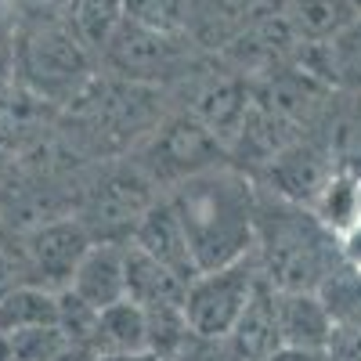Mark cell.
<instances>
[{
    "mask_svg": "<svg viewBox=\"0 0 361 361\" xmlns=\"http://www.w3.org/2000/svg\"><path fill=\"white\" fill-rule=\"evenodd\" d=\"M177 361H243V357L231 350L228 340H202V336L192 333L185 340V347H180Z\"/></svg>",
    "mask_w": 361,
    "mask_h": 361,
    "instance_id": "83f0119b",
    "label": "cell"
},
{
    "mask_svg": "<svg viewBox=\"0 0 361 361\" xmlns=\"http://www.w3.org/2000/svg\"><path fill=\"white\" fill-rule=\"evenodd\" d=\"M163 192L130 156L105 159V166L94 173V180L83 188L76 217L94 235V243H127L137 221L152 209V202Z\"/></svg>",
    "mask_w": 361,
    "mask_h": 361,
    "instance_id": "8992f818",
    "label": "cell"
},
{
    "mask_svg": "<svg viewBox=\"0 0 361 361\" xmlns=\"http://www.w3.org/2000/svg\"><path fill=\"white\" fill-rule=\"evenodd\" d=\"M279 329L282 347L289 350H325L329 333H333V314H329L322 293L279 289Z\"/></svg>",
    "mask_w": 361,
    "mask_h": 361,
    "instance_id": "ac0fdd59",
    "label": "cell"
},
{
    "mask_svg": "<svg viewBox=\"0 0 361 361\" xmlns=\"http://www.w3.org/2000/svg\"><path fill=\"white\" fill-rule=\"evenodd\" d=\"M267 361H329L322 350H289V347H282L275 357H267Z\"/></svg>",
    "mask_w": 361,
    "mask_h": 361,
    "instance_id": "4dcf8cb0",
    "label": "cell"
},
{
    "mask_svg": "<svg viewBox=\"0 0 361 361\" xmlns=\"http://www.w3.org/2000/svg\"><path fill=\"white\" fill-rule=\"evenodd\" d=\"M163 102L166 90L159 87H145L102 73L87 94L73 109H66V116H73L83 141L98 156L123 159L170 116Z\"/></svg>",
    "mask_w": 361,
    "mask_h": 361,
    "instance_id": "277c9868",
    "label": "cell"
},
{
    "mask_svg": "<svg viewBox=\"0 0 361 361\" xmlns=\"http://www.w3.org/2000/svg\"><path fill=\"white\" fill-rule=\"evenodd\" d=\"M329 361H361V325H343L333 322V333L322 350Z\"/></svg>",
    "mask_w": 361,
    "mask_h": 361,
    "instance_id": "4316f807",
    "label": "cell"
},
{
    "mask_svg": "<svg viewBox=\"0 0 361 361\" xmlns=\"http://www.w3.org/2000/svg\"><path fill=\"white\" fill-rule=\"evenodd\" d=\"M22 243H25L33 282L62 293V289H69L87 250L94 246V235L83 228V221L76 214H62V217H47L33 228H25Z\"/></svg>",
    "mask_w": 361,
    "mask_h": 361,
    "instance_id": "30bf717a",
    "label": "cell"
},
{
    "mask_svg": "<svg viewBox=\"0 0 361 361\" xmlns=\"http://www.w3.org/2000/svg\"><path fill=\"white\" fill-rule=\"evenodd\" d=\"M123 18H127L123 0H73L66 15V22L76 29V37L94 54H102V47L109 44V37L119 29Z\"/></svg>",
    "mask_w": 361,
    "mask_h": 361,
    "instance_id": "7402d4cb",
    "label": "cell"
},
{
    "mask_svg": "<svg viewBox=\"0 0 361 361\" xmlns=\"http://www.w3.org/2000/svg\"><path fill=\"white\" fill-rule=\"evenodd\" d=\"M25 282H33V271H29L22 231L0 224V300H4L8 293H15L18 286H25Z\"/></svg>",
    "mask_w": 361,
    "mask_h": 361,
    "instance_id": "d4e9b609",
    "label": "cell"
},
{
    "mask_svg": "<svg viewBox=\"0 0 361 361\" xmlns=\"http://www.w3.org/2000/svg\"><path fill=\"white\" fill-rule=\"evenodd\" d=\"M15 83V44L0 47V90Z\"/></svg>",
    "mask_w": 361,
    "mask_h": 361,
    "instance_id": "f546056e",
    "label": "cell"
},
{
    "mask_svg": "<svg viewBox=\"0 0 361 361\" xmlns=\"http://www.w3.org/2000/svg\"><path fill=\"white\" fill-rule=\"evenodd\" d=\"M58 109L25 90L18 80L0 90V152L22 159L44 145L47 130L54 127Z\"/></svg>",
    "mask_w": 361,
    "mask_h": 361,
    "instance_id": "7c38bea8",
    "label": "cell"
},
{
    "mask_svg": "<svg viewBox=\"0 0 361 361\" xmlns=\"http://www.w3.org/2000/svg\"><path fill=\"white\" fill-rule=\"evenodd\" d=\"M166 199L188 235L199 271L235 264L257 250L260 185L235 163L180 180Z\"/></svg>",
    "mask_w": 361,
    "mask_h": 361,
    "instance_id": "6da1fadb",
    "label": "cell"
},
{
    "mask_svg": "<svg viewBox=\"0 0 361 361\" xmlns=\"http://www.w3.org/2000/svg\"><path fill=\"white\" fill-rule=\"evenodd\" d=\"M0 361H11V357H8V336H4V333H0Z\"/></svg>",
    "mask_w": 361,
    "mask_h": 361,
    "instance_id": "d6a6232c",
    "label": "cell"
},
{
    "mask_svg": "<svg viewBox=\"0 0 361 361\" xmlns=\"http://www.w3.org/2000/svg\"><path fill=\"white\" fill-rule=\"evenodd\" d=\"M293 62L329 83L333 90L361 98V18H354L336 40L329 44H304Z\"/></svg>",
    "mask_w": 361,
    "mask_h": 361,
    "instance_id": "5bb4252c",
    "label": "cell"
},
{
    "mask_svg": "<svg viewBox=\"0 0 361 361\" xmlns=\"http://www.w3.org/2000/svg\"><path fill=\"white\" fill-rule=\"evenodd\" d=\"M66 347H69V340L58 325L8 333V357L11 361H58L66 354Z\"/></svg>",
    "mask_w": 361,
    "mask_h": 361,
    "instance_id": "603a6c76",
    "label": "cell"
},
{
    "mask_svg": "<svg viewBox=\"0 0 361 361\" xmlns=\"http://www.w3.org/2000/svg\"><path fill=\"white\" fill-rule=\"evenodd\" d=\"M130 159L156 180V188L163 195L170 188H177L180 180L231 163L228 145L214 130H206L195 116L180 112V109H173L163 123L134 148Z\"/></svg>",
    "mask_w": 361,
    "mask_h": 361,
    "instance_id": "52a82bcc",
    "label": "cell"
},
{
    "mask_svg": "<svg viewBox=\"0 0 361 361\" xmlns=\"http://www.w3.org/2000/svg\"><path fill=\"white\" fill-rule=\"evenodd\" d=\"M333 170H336V163H333V156H329L325 141L318 134H307V137L293 141L286 152H279L253 180L264 185L267 195L311 209L314 199L322 195V188L329 185Z\"/></svg>",
    "mask_w": 361,
    "mask_h": 361,
    "instance_id": "8fae6325",
    "label": "cell"
},
{
    "mask_svg": "<svg viewBox=\"0 0 361 361\" xmlns=\"http://www.w3.org/2000/svg\"><path fill=\"white\" fill-rule=\"evenodd\" d=\"M69 293L94 311L127 300V243H94L80 260Z\"/></svg>",
    "mask_w": 361,
    "mask_h": 361,
    "instance_id": "9a60e30c",
    "label": "cell"
},
{
    "mask_svg": "<svg viewBox=\"0 0 361 361\" xmlns=\"http://www.w3.org/2000/svg\"><path fill=\"white\" fill-rule=\"evenodd\" d=\"M257 282H260L257 253L214 271H199L188 282V296H185L188 329L202 340H228L238 314L246 311Z\"/></svg>",
    "mask_w": 361,
    "mask_h": 361,
    "instance_id": "ba28073f",
    "label": "cell"
},
{
    "mask_svg": "<svg viewBox=\"0 0 361 361\" xmlns=\"http://www.w3.org/2000/svg\"><path fill=\"white\" fill-rule=\"evenodd\" d=\"M18 37V11L15 0H0V47H11Z\"/></svg>",
    "mask_w": 361,
    "mask_h": 361,
    "instance_id": "f1b7e54d",
    "label": "cell"
},
{
    "mask_svg": "<svg viewBox=\"0 0 361 361\" xmlns=\"http://www.w3.org/2000/svg\"><path fill=\"white\" fill-rule=\"evenodd\" d=\"M206 58L209 54L185 29H156V25L123 18L119 29L109 37V44L102 47L98 62H102V73L116 80L170 90L177 83H185Z\"/></svg>",
    "mask_w": 361,
    "mask_h": 361,
    "instance_id": "5b68a950",
    "label": "cell"
},
{
    "mask_svg": "<svg viewBox=\"0 0 361 361\" xmlns=\"http://www.w3.org/2000/svg\"><path fill=\"white\" fill-rule=\"evenodd\" d=\"M185 279H177L170 267L127 243V300H134L141 311H185Z\"/></svg>",
    "mask_w": 361,
    "mask_h": 361,
    "instance_id": "e0dca14e",
    "label": "cell"
},
{
    "mask_svg": "<svg viewBox=\"0 0 361 361\" xmlns=\"http://www.w3.org/2000/svg\"><path fill=\"white\" fill-rule=\"evenodd\" d=\"M58 329L66 333L73 347H94L98 350V311L83 304L69 289L58 293Z\"/></svg>",
    "mask_w": 361,
    "mask_h": 361,
    "instance_id": "cb8c5ba5",
    "label": "cell"
},
{
    "mask_svg": "<svg viewBox=\"0 0 361 361\" xmlns=\"http://www.w3.org/2000/svg\"><path fill=\"white\" fill-rule=\"evenodd\" d=\"M231 350L243 357V361H267L282 350V329H279V289L264 282H257L253 296L246 311L238 314L235 329L228 333Z\"/></svg>",
    "mask_w": 361,
    "mask_h": 361,
    "instance_id": "2e32d148",
    "label": "cell"
},
{
    "mask_svg": "<svg viewBox=\"0 0 361 361\" xmlns=\"http://www.w3.org/2000/svg\"><path fill=\"white\" fill-rule=\"evenodd\" d=\"M257 264L264 282L282 293H322L329 275L343 264L340 238L311 209L260 192Z\"/></svg>",
    "mask_w": 361,
    "mask_h": 361,
    "instance_id": "7a4b0ae2",
    "label": "cell"
},
{
    "mask_svg": "<svg viewBox=\"0 0 361 361\" xmlns=\"http://www.w3.org/2000/svg\"><path fill=\"white\" fill-rule=\"evenodd\" d=\"M192 0H123V11L134 22L156 29H185Z\"/></svg>",
    "mask_w": 361,
    "mask_h": 361,
    "instance_id": "484cf974",
    "label": "cell"
},
{
    "mask_svg": "<svg viewBox=\"0 0 361 361\" xmlns=\"http://www.w3.org/2000/svg\"><path fill=\"white\" fill-rule=\"evenodd\" d=\"M58 325V293L37 282H25L0 300V333H22V329Z\"/></svg>",
    "mask_w": 361,
    "mask_h": 361,
    "instance_id": "44dd1931",
    "label": "cell"
},
{
    "mask_svg": "<svg viewBox=\"0 0 361 361\" xmlns=\"http://www.w3.org/2000/svg\"><path fill=\"white\" fill-rule=\"evenodd\" d=\"M102 76V62L66 18L37 22L15 37V80L58 112L73 109Z\"/></svg>",
    "mask_w": 361,
    "mask_h": 361,
    "instance_id": "3957f363",
    "label": "cell"
},
{
    "mask_svg": "<svg viewBox=\"0 0 361 361\" xmlns=\"http://www.w3.org/2000/svg\"><path fill=\"white\" fill-rule=\"evenodd\" d=\"M98 354H148V318L134 300L98 311Z\"/></svg>",
    "mask_w": 361,
    "mask_h": 361,
    "instance_id": "ffe728a7",
    "label": "cell"
},
{
    "mask_svg": "<svg viewBox=\"0 0 361 361\" xmlns=\"http://www.w3.org/2000/svg\"><path fill=\"white\" fill-rule=\"evenodd\" d=\"M177 87L185 90L180 112L195 116L206 130H214L224 145H231L235 134L243 130L250 109H253V80L235 73L231 66H224L221 58H206V62Z\"/></svg>",
    "mask_w": 361,
    "mask_h": 361,
    "instance_id": "9c48e42d",
    "label": "cell"
},
{
    "mask_svg": "<svg viewBox=\"0 0 361 361\" xmlns=\"http://www.w3.org/2000/svg\"><path fill=\"white\" fill-rule=\"evenodd\" d=\"M127 243L145 250L152 260L170 267L173 275L185 279V282H192L199 275L192 246H188V235H185V228H180V221H177V214H173V206H170L166 195H159L152 202V209L137 221V228H134V235L127 238Z\"/></svg>",
    "mask_w": 361,
    "mask_h": 361,
    "instance_id": "4fadbf2b",
    "label": "cell"
},
{
    "mask_svg": "<svg viewBox=\"0 0 361 361\" xmlns=\"http://www.w3.org/2000/svg\"><path fill=\"white\" fill-rule=\"evenodd\" d=\"M279 11L293 25L300 44H329L357 18L350 0H282Z\"/></svg>",
    "mask_w": 361,
    "mask_h": 361,
    "instance_id": "d6986e66",
    "label": "cell"
},
{
    "mask_svg": "<svg viewBox=\"0 0 361 361\" xmlns=\"http://www.w3.org/2000/svg\"><path fill=\"white\" fill-rule=\"evenodd\" d=\"M350 8H354V15L361 18V0H350Z\"/></svg>",
    "mask_w": 361,
    "mask_h": 361,
    "instance_id": "836d02e7",
    "label": "cell"
},
{
    "mask_svg": "<svg viewBox=\"0 0 361 361\" xmlns=\"http://www.w3.org/2000/svg\"><path fill=\"white\" fill-rule=\"evenodd\" d=\"M94 357H98V350H94V347H73V343H69V347H66V354L58 357V361H94Z\"/></svg>",
    "mask_w": 361,
    "mask_h": 361,
    "instance_id": "1f68e13d",
    "label": "cell"
}]
</instances>
